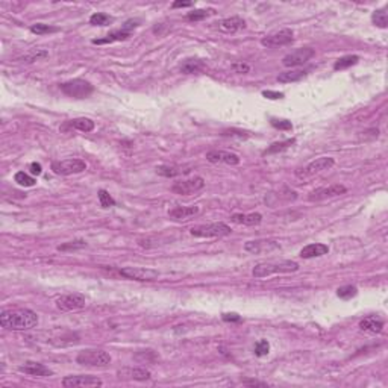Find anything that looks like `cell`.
<instances>
[{
	"instance_id": "44",
	"label": "cell",
	"mask_w": 388,
	"mask_h": 388,
	"mask_svg": "<svg viewBox=\"0 0 388 388\" xmlns=\"http://www.w3.org/2000/svg\"><path fill=\"white\" fill-rule=\"evenodd\" d=\"M29 170H31V173H32L34 176H40L41 171H43L41 164H38V162H32V164L29 165Z\"/></svg>"
},
{
	"instance_id": "7",
	"label": "cell",
	"mask_w": 388,
	"mask_h": 388,
	"mask_svg": "<svg viewBox=\"0 0 388 388\" xmlns=\"http://www.w3.org/2000/svg\"><path fill=\"white\" fill-rule=\"evenodd\" d=\"M294 40V32L291 29H281L276 32H272L268 35H265L261 40V44L264 47L273 49V47H281V46H287L290 43H293Z\"/></svg>"
},
{
	"instance_id": "17",
	"label": "cell",
	"mask_w": 388,
	"mask_h": 388,
	"mask_svg": "<svg viewBox=\"0 0 388 388\" xmlns=\"http://www.w3.org/2000/svg\"><path fill=\"white\" fill-rule=\"evenodd\" d=\"M20 372L26 373V375H31V376H37V378H44V376H52L53 375V372L49 367H46L44 364L35 363V361L24 363V366L20 367Z\"/></svg>"
},
{
	"instance_id": "14",
	"label": "cell",
	"mask_w": 388,
	"mask_h": 388,
	"mask_svg": "<svg viewBox=\"0 0 388 388\" xmlns=\"http://www.w3.org/2000/svg\"><path fill=\"white\" fill-rule=\"evenodd\" d=\"M103 382L97 376H89V375H79V376H66L63 379V387L66 388H76V387H102Z\"/></svg>"
},
{
	"instance_id": "28",
	"label": "cell",
	"mask_w": 388,
	"mask_h": 388,
	"mask_svg": "<svg viewBox=\"0 0 388 388\" xmlns=\"http://www.w3.org/2000/svg\"><path fill=\"white\" fill-rule=\"evenodd\" d=\"M358 61H360L358 55H346V56H341L340 59L335 61L334 69L335 70H344V69H349V67L358 64Z\"/></svg>"
},
{
	"instance_id": "27",
	"label": "cell",
	"mask_w": 388,
	"mask_h": 388,
	"mask_svg": "<svg viewBox=\"0 0 388 388\" xmlns=\"http://www.w3.org/2000/svg\"><path fill=\"white\" fill-rule=\"evenodd\" d=\"M73 129H78L80 132H91L94 129V122L89 120V118H85V117H80V118H75V120H70L69 123Z\"/></svg>"
},
{
	"instance_id": "10",
	"label": "cell",
	"mask_w": 388,
	"mask_h": 388,
	"mask_svg": "<svg viewBox=\"0 0 388 388\" xmlns=\"http://www.w3.org/2000/svg\"><path fill=\"white\" fill-rule=\"evenodd\" d=\"M315 55V50L311 49V47H301L291 53H288L287 56H284L282 59V64L288 69H293V67H299V66H304L310 61L311 58Z\"/></svg>"
},
{
	"instance_id": "38",
	"label": "cell",
	"mask_w": 388,
	"mask_h": 388,
	"mask_svg": "<svg viewBox=\"0 0 388 388\" xmlns=\"http://www.w3.org/2000/svg\"><path fill=\"white\" fill-rule=\"evenodd\" d=\"M47 56H49V53H47L46 50L38 49V50H32V52H29V53H27V55H24L21 59H23V61H26V63H34V61L44 59V58H47Z\"/></svg>"
},
{
	"instance_id": "18",
	"label": "cell",
	"mask_w": 388,
	"mask_h": 388,
	"mask_svg": "<svg viewBox=\"0 0 388 388\" xmlns=\"http://www.w3.org/2000/svg\"><path fill=\"white\" fill-rule=\"evenodd\" d=\"M360 329L364 332H370V334H379L384 329V320L376 315L366 317L364 320L360 321Z\"/></svg>"
},
{
	"instance_id": "23",
	"label": "cell",
	"mask_w": 388,
	"mask_h": 388,
	"mask_svg": "<svg viewBox=\"0 0 388 388\" xmlns=\"http://www.w3.org/2000/svg\"><path fill=\"white\" fill-rule=\"evenodd\" d=\"M206 70V64L202 59H185L181 64V72L184 75H194V73H202Z\"/></svg>"
},
{
	"instance_id": "35",
	"label": "cell",
	"mask_w": 388,
	"mask_h": 388,
	"mask_svg": "<svg viewBox=\"0 0 388 388\" xmlns=\"http://www.w3.org/2000/svg\"><path fill=\"white\" fill-rule=\"evenodd\" d=\"M58 31H59L58 27L49 26V24H44V23H37V24H32V26H31V32H32V34H37V35L53 34V32H58Z\"/></svg>"
},
{
	"instance_id": "22",
	"label": "cell",
	"mask_w": 388,
	"mask_h": 388,
	"mask_svg": "<svg viewBox=\"0 0 388 388\" xmlns=\"http://www.w3.org/2000/svg\"><path fill=\"white\" fill-rule=\"evenodd\" d=\"M231 222L236 225H246V226H258L262 222V216L258 213L252 214H232Z\"/></svg>"
},
{
	"instance_id": "43",
	"label": "cell",
	"mask_w": 388,
	"mask_h": 388,
	"mask_svg": "<svg viewBox=\"0 0 388 388\" xmlns=\"http://www.w3.org/2000/svg\"><path fill=\"white\" fill-rule=\"evenodd\" d=\"M262 96H264L265 99H270V100H278V99H282V97H284V93L265 89V91H262Z\"/></svg>"
},
{
	"instance_id": "34",
	"label": "cell",
	"mask_w": 388,
	"mask_h": 388,
	"mask_svg": "<svg viewBox=\"0 0 388 388\" xmlns=\"http://www.w3.org/2000/svg\"><path fill=\"white\" fill-rule=\"evenodd\" d=\"M86 247V241L85 240H75V241H67L61 246H58L59 252H72V250H79Z\"/></svg>"
},
{
	"instance_id": "31",
	"label": "cell",
	"mask_w": 388,
	"mask_h": 388,
	"mask_svg": "<svg viewBox=\"0 0 388 388\" xmlns=\"http://www.w3.org/2000/svg\"><path fill=\"white\" fill-rule=\"evenodd\" d=\"M372 21L375 23V26L381 27V29H385L388 26V15H387V9L382 8V9H376L372 15Z\"/></svg>"
},
{
	"instance_id": "9",
	"label": "cell",
	"mask_w": 388,
	"mask_h": 388,
	"mask_svg": "<svg viewBox=\"0 0 388 388\" xmlns=\"http://www.w3.org/2000/svg\"><path fill=\"white\" fill-rule=\"evenodd\" d=\"M205 187V179L200 176L187 179V181H181V182H174L171 187V191L174 194L179 196H190L193 193H197L199 190H202Z\"/></svg>"
},
{
	"instance_id": "20",
	"label": "cell",
	"mask_w": 388,
	"mask_h": 388,
	"mask_svg": "<svg viewBox=\"0 0 388 388\" xmlns=\"http://www.w3.org/2000/svg\"><path fill=\"white\" fill-rule=\"evenodd\" d=\"M329 252V247L323 243H312V244H308L305 246L302 250H301V256L305 258V259H310V258H317V256H323Z\"/></svg>"
},
{
	"instance_id": "26",
	"label": "cell",
	"mask_w": 388,
	"mask_h": 388,
	"mask_svg": "<svg viewBox=\"0 0 388 388\" xmlns=\"http://www.w3.org/2000/svg\"><path fill=\"white\" fill-rule=\"evenodd\" d=\"M307 73H308V72H305V70H288V72H285V73H281V75L278 76V80L282 82V83L297 82V80L305 78Z\"/></svg>"
},
{
	"instance_id": "19",
	"label": "cell",
	"mask_w": 388,
	"mask_h": 388,
	"mask_svg": "<svg viewBox=\"0 0 388 388\" xmlns=\"http://www.w3.org/2000/svg\"><path fill=\"white\" fill-rule=\"evenodd\" d=\"M199 211V206H176L168 211V217L173 220H187L193 216H197Z\"/></svg>"
},
{
	"instance_id": "40",
	"label": "cell",
	"mask_w": 388,
	"mask_h": 388,
	"mask_svg": "<svg viewBox=\"0 0 388 388\" xmlns=\"http://www.w3.org/2000/svg\"><path fill=\"white\" fill-rule=\"evenodd\" d=\"M270 350V344L267 340H259L256 344H255V355L256 356H265Z\"/></svg>"
},
{
	"instance_id": "33",
	"label": "cell",
	"mask_w": 388,
	"mask_h": 388,
	"mask_svg": "<svg viewBox=\"0 0 388 388\" xmlns=\"http://www.w3.org/2000/svg\"><path fill=\"white\" fill-rule=\"evenodd\" d=\"M14 181H15L18 185H21V187H34V185L37 184V181H35L31 174H27V173H24V171H17L15 176H14Z\"/></svg>"
},
{
	"instance_id": "48",
	"label": "cell",
	"mask_w": 388,
	"mask_h": 388,
	"mask_svg": "<svg viewBox=\"0 0 388 388\" xmlns=\"http://www.w3.org/2000/svg\"><path fill=\"white\" fill-rule=\"evenodd\" d=\"M190 6H193L191 2H173V3H171V8H173V9H176V8H190Z\"/></svg>"
},
{
	"instance_id": "42",
	"label": "cell",
	"mask_w": 388,
	"mask_h": 388,
	"mask_svg": "<svg viewBox=\"0 0 388 388\" xmlns=\"http://www.w3.org/2000/svg\"><path fill=\"white\" fill-rule=\"evenodd\" d=\"M232 70L235 73H240V75H246L250 72V67L246 64V63H233L232 64Z\"/></svg>"
},
{
	"instance_id": "13",
	"label": "cell",
	"mask_w": 388,
	"mask_h": 388,
	"mask_svg": "<svg viewBox=\"0 0 388 388\" xmlns=\"http://www.w3.org/2000/svg\"><path fill=\"white\" fill-rule=\"evenodd\" d=\"M120 275L126 279H135V281H155L159 273L154 268H144V267H125L120 270Z\"/></svg>"
},
{
	"instance_id": "12",
	"label": "cell",
	"mask_w": 388,
	"mask_h": 388,
	"mask_svg": "<svg viewBox=\"0 0 388 388\" xmlns=\"http://www.w3.org/2000/svg\"><path fill=\"white\" fill-rule=\"evenodd\" d=\"M347 190L344 185H340V184H332L329 187H321V188H317L314 191H311L310 196H308V200L310 202H320V200H324V199H331V197H337V196H341L344 194Z\"/></svg>"
},
{
	"instance_id": "29",
	"label": "cell",
	"mask_w": 388,
	"mask_h": 388,
	"mask_svg": "<svg viewBox=\"0 0 388 388\" xmlns=\"http://www.w3.org/2000/svg\"><path fill=\"white\" fill-rule=\"evenodd\" d=\"M296 143V140L294 138H291V140H285V141H281V143H273L265 152H264V155H275V154H279V152H284V151H287V149H290L293 144Z\"/></svg>"
},
{
	"instance_id": "8",
	"label": "cell",
	"mask_w": 388,
	"mask_h": 388,
	"mask_svg": "<svg viewBox=\"0 0 388 388\" xmlns=\"http://www.w3.org/2000/svg\"><path fill=\"white\" fill-rule=\"evenodd\" d=\"M334 164H335L334 158L323 156V158H318V159L312 161V162L308 164L305 168L297 170V171H296V176H297V177H304V179H305V177H310V176H314V174H317V173H321V171H324V170L332 168V167H334Z\"/></svg>"
},
{
	"instance_id": "45",
	"label": "cell",
	"mask_w": 388,
	"mask_h": 388,
	"mask_svg": "<svg viewBox=\"0 0 388 388\" xmlns=\"http://www.w3.org/2000/svg\"><path fill=\"white\" fill-rule=\"evenodd\" d=\"M223 320L225 321H241V317L235 312H228V314H223Z\"/></svg>"
},
{
	"instance_id": "21",
	"label": "cell",
	"mask_w": 388,
	"mask_h": 388,
	"mask_svg": "<svg viewBox=\"0 0 388 388\" xmlns=\"http://www.w3.org/2000/svg\"><path fill=\"white\" fill-rule=\"evenodd\" d=\"M219 27L223 31V32H228V34H235L241 29L246 27V21L241 18V17H229V18H225L219 23Z\"/></svg>"
},
{
	"instance_id": "5",
	"label": "cell",
	"mask_w": 388,
	"mask_h": 388,
	"mask_svg": "<svg viewBox=\"0 0 388 388\" xmlns=\"http://www.w3.org/2000/svg\"><path fill=\"white\" fill-rule=\"evenodd\" d=\"M191 235L197 238H220V236H228L231 235L232 229L226 223H211V225H199L191 228Z\"/></svg>"
},
{
	"instance_id": "3",
	"label": "cell",
	"mask_w": 388,
	"mask_h": 388,
	"mask_svg": "<svg viewBox=\"0 0 388 388\" xmlns=\"http://www.w3.org/2000/svg\"><path fill=\"white\" fill-rule=\"evenodd\" d=\"M76 363L86 367H106L111 364V355L102 349H86L79 352Z\"/></svg>"
},
{
	"instance_id": "6",
	"label": "cell",
	"mask_w": 388,
	"mask_h": 388,
	"mask_svg": "<svg viewBox=\"0 0 388 388\" xmlns=\"http://www.w3.org/2000/svg\"><path fill=\"white\" fill-rule=\"evenodd\" d=\"M86 170V164L82 159H64V161H55L52 162V171L59 176H70V174H78Z\"/></svg>"
},
{
	"instance_id": "11",
	"label": "cell",
	"mask_w": 388,
	"mask_h": 388,
	"mask_svg": "<svg viewBox=\"0 0 388 388\" xmlns=\"http://www.w3.org/2000/svg\"><path fill=\"white\" fill-rule=\"evenodd\" d=\"M85 307H86V299H85V296H82L79 293L66 294V296H61L59 299H56V308L64 311V312L83 310Z\"/></svg>"
},
{
	"instance_id": "2",
	"label": "cell",
	"mask_w": 388,
	"mask_h": 388,
	"mask_svg": "<svg viewBox=\"0 0 388 388\" xmlns=\"http://www.w3.org/2000/svg\"><path fill=\"white\" fill-rule=\"evenodd\" d=\"M297 270H299V264L296 261L284 259V261H273V262L258 264L253 268L252 275L256 279H262V278H267V276L275 275V273H293V272H297Z\"/></svg>"
},
{
	"instance_id": "46",
	"label": "cell",
	"mask_w": 388,
	"mask_h": 388,
	"mask_svg": "<svg viewBox=\"0 0 388 388\" xmlns=\"http://www.w3.org/2000/svg\"><path fill=\"white\" fill-rule=\"evenodd\" d=\"M223 135H228V137H240V138H246V132H241V131H225Z\"/></svg>"
},
{
	"instance_id": "39",
	"label": "cell",
	"mask_w": 388,
	"mask_h": 388,
	"mask_svg": "<svg viewBox=\"0 0 388 388\" xmlns=\"http://www.w3.org/2000/svg\"><path fill=\"white\" fill-rule=\"evenodd\" d=\"M97 196H99L100 206H103V208H109V206H114V205H115V200L111 197V194H109L106 190H99Z\"/></svg>"
},
{
	"instance_id": "25",
	"label": "cell",
	"mask_w": 388,
	"mask_h": 388,
	"mask_svg": "<svg viewBox=\"0 0 388 388\" xmlns=\"http://www.w3.org/2000/svg\"><path fill=\"white\" fill-rule=\"evenodd\" d=\"M131 37V32L125 31V29H118V31H112L111 34H108L105 38H99V40H93V44H111L115 41H125Z\"/></svg>"
},
{
	"instance_id": "36",
	"label": "cell",
	"mask_w": 388,
	"mask_h": 388,
	"mask_svg": "<svg viewBox=\"0 0 388 388\" xmlns=\"http://www.w3.org/2000/svg\"><path fill=\"white\" fill-rule=\"evenodd\" d=\"M216 11L214 9H196L193 12H188L187 18L190 21H200V20H205L206 17H210L211 14H214Z\"/></svg>"
},
{
	"instance_id": "32",
	"label": "cell",
	"mask_w": 388,
	"mask_h": 388,
	"mask_svg": "<svg viewBox=\"0 0 388 388\" xmlns=\"http://www.w3.org/2000/svg\"><path fill=\"white\" fill-rule=\"evenodd\" d=\"M356 294H358V288L355 285H344L337 290V296L343 301H349V299L355 297Z\"/></svg>"
},
{
	"instance_id": "30",
	"label": "cell",
	"mask_w": 388,
	"mask_h": 388,
	"mask_svg": "<svg viewBox=\"0 0 388 388\" xmlns=\"http://www.w3.org/2000/svg\"><path fill=\"white\" fill-rule=\"evenodd\" d=\"M114 21V18L105 12H96L89 17V24L93 26H109Z\"/></svg>"
},
{
	"instance_id": "47",
	"label": "cell",
	"mask_w": 388,
	"mask_h": 388,
	"mask_svg": "<svg viewBox=\"0 0 388 388\" xmlns=\"http://www.w3.org/2000/svg\"><path fill=\"white\" fill-rule=\"evenodd\" d=\"M244 385H250V387H267L265 382H259V381H250V379H246L243 381Z\"/></svg>"
},
{
	"instance_id": "24",
	"label": "cell",
	"mask_w": 388,
	"mask_h": 388,
	"mask_svg": "<svg viewBox=\"0 0 388 388\" xmlns=\"http://www.w3.org/2000/svg\"><path fill=\"white\" fill-rule=\"evenodd\" d=\"M278 244L275 241H247L244 244V250L250 252V253H261V252H267L272 249H276Z\"/></svg>"
},
{
	"instance_id": "16",
	"label": "cell",
	"mask_w": 388,
	"mask_h": 388,
	"mask_svg": "<svg viewBox=\"0 0 388 388\" xmlns=\"http://www.w3.org/2000/svg\"><path fill=\"white\" fill-rule=\"evenodd\" d=\"M117 376L120 379H131V381H149L151 372L141 367H125L117 372Z\"/></svg>"
},
{
	"instance_id": "37",
	"label": "cell",
	"mask_w": 388,
	"mask_h": 388,
	"mask_svg": "<svg viewBox=\"0 0 388 388\" xmlns=\"http://www.w3.org/2000/svg\"><path fill=\"white\" fill-rule=\"evenodd\" d=\"M156 173L164 177H174V176L181 174V170H179V167H174V165H159V167H156Z\"/></svg>"
},
{
	"instance_id": "4",
	"label": "cell",
	"mask_w": 388,
	"mask_h": 388,
	"mask_svg": "<svg viewBox=\"0 0 388 388\" xmlns=\"http://www.w3.org/2000/svg\"><path fill=\"white\" fill-rule=\"evenodd\" d=\"M59 88L66 96L73 97V99H86L94 91V86L88 80H83V79H73V80L64 82L59 85Z\"/></svg>"
},
{
	"instance_id": "1",
	"label": "cell",
	"mask_w": 388,
	"mask_h": 388,
	"mask_svg": "<svg viewBox=\"0 0 388 388\" xmlns=\"http://www.w3.org/2000/svg\"><path fill=\"white\" fill-rule=\"evenodd\" d=\"M38 314L27 308L2 311L0 324L8 331H27L38 324Z\"/></svg>"
},
{
	"instance_id": "41",
	"label": "cell",
	"mask_w": 388,
	"mask_h": 388,
	"mask_svg": "<svg viewBox=\"0 0 388 388\" xmlns=\"http://www.w3.org/2000/svg\"><path fill=\"white\" fill-rule=\"evenodd\" d=\"M272 126L276 128V129H281V131H291V129H293V125H291V122H288V120H276V118H272Z\"/></svg>"
},
{
	"instance_id": "15",
	"label": "cell",
	"mask_w": 388,
	"mask_h": 388,
	"mask_svg": "<svg viewBox=\"0 0 388 388\" xmlns=\"http://www.w3.org/2000/svg\"><path fill=\"white\" fill-rule=\"evenodd\" d=\"M206 159L213 164H228V165L240 164V156L226 151H210L206 154Z\"/></svg>"
}]
</instances>
